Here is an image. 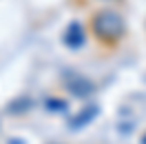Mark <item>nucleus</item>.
<instances>
[{"instance_id":"f257e3e1","label":"nucleus","mask_w":146,"mask_h":144,"mask_svg":"<svg viewBox=\"0 0 146 144\" xmlns=\"http://www.w3.org/2000/svg\"><path fill=\"white\" fill-rule=\"evenodd\" d=\"M91 33L102 45H117L126 33V22L115 9H100L91 16Z\"/></svg>"},{"instance_id":"f03ea898","label":"nucleus","mask_w":146,"mask_h":144,"mask_svg":"<svg viewBox=\"0 0 146 144\" xmlns=\"http://www.w3.org/2000/svg\"><path fill=\"white\" fill-rule=\"evenodd\" d=\"M62 84L66 87V91L71 93L73 98H80V100L91 98L93 93H95V84L80 71H71V69L64 71L62 73Z\"/></svg>"},{"instance_id":"7ed1b4c3","label":"nucleus","mask_w":146,"mask_h":144,"mask_svg":"<svg viewBox=\"0 0 146 144\" xmlns=\"http://www.w3.org/2000/svg\"><path fill=\"white\" fill-rule=\"evenodd\" d=\"M62 42H64V47H69V49H80V47H84V42H86V31H84L80 20H71V22L66 25V29L62 31Z\"/></svg>"},{"instance_id":"20e7f679","label":"nucleus","mask_w":146,"mask_h":144,"mask_svg":"<svg viewBox=\"0 0 146 144\" xmlns=\"http://www.w3.org/2000/svg\"><path fill=\"white\" fill-rule=\"evenodd\" d=\"M100 113V107L98 104H91V107H82L73 117H69V129H82V126L91 124L93 120Z\"/></svg>"},{"instance_id":"39448f33","label":"nucleus","mask_w":146,"mask_h":144,"mask_svg":"<svg viewBox=\"0 0 146 144\" xmlns=\"http://www.w3.org/2000/svg\"><path fill=\"white\" fill-rule=\"evenodd\" d=\"M44 107L49 109V111H66L69 104H66V100H62V98H46Z\"/></svg>"},{"instance_id":"423d86ee","label":"nucleus","mask_w":146,"mask_h":144,"mask_svg":"<svg viewBox=\"0 0 146 144\" xmlns=\"http://www.w3.org/2000/svg\"><path fill=\"white\" fill-rule=\"evenodd\" d=\"M18 104L25 107V104H31V102H29V98H22V102L18 100ZM13 107H16V104H9V113H18V109H13Z\"/></svg>"},{"instance_id":"0eeeda50","label":"nucleus","mask_w":146,"mask_h":144,"mask_svg":"<svg viewBox=\"0 0 146 144\" xmlns=\"http://www.w3.org/2000/svg\"><path fill=\"white\" fill-rule=\"evenodd\" d=\"M139 142H142V144H146V131L142 133V140H139Z\"/></svg>"},{"instance_id":"6e6552de","label":"nucleus","mask_w":146,"mask_h":144,"mask_svg":"<svg viewBox=\"0 0 146 144\" xmlns=\"http://www.w3.org/2000/svg\"><path fill=\"white\" fill-rule=\"evenodd\" d=\"M49 144H60V142H49Z\"/></svg>"}]
</instances>
